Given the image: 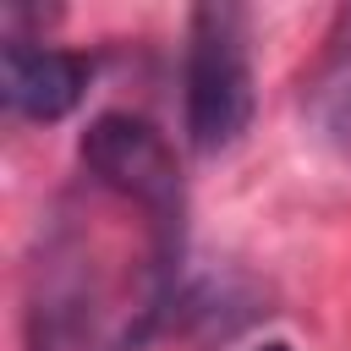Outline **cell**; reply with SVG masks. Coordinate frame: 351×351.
Here are the masks:
<instances>
[{
  "instance_id": "cell-4",
  "label": "cell",
  "mask_w": 351,
  "mask_h": 351,
  "mask_svg": "<svg viewBox=\"0 0 351 351\" xmlns=\"http://www.w3.org/2000/svg\"><path fill=\"white\" fill-rule=\"evenodd\" d=\"M252 351H291V346H285V340H258Z\"/></svg>"
},
{
  "instance_id": "cell-2",
  "label": "cell",
  "mask_w": 351,
  "mask_h": 351,
  "mask_svg": "<svg viewBox=\"0 0 351 351\" xmlns=\"http://www.w3.org/2000/svg\"><path fill=\"white\" fill-rule=\"evenodd\" d=\"M77 159L88 170V181L132 208L148 214L159 247L170 258H181V214H186V192H181V165L176 148L165 143V132L132 110H104L88 121Z\"/></svg>"
},
{
  "instance_id": "cell-3",
  "label": "cell",
  "mask_w": 351,
  "mask_h": 351,
  "mask_svg": "<svg viewBox=\"0 0 351 351\" xmlns=\"http://www.w3.org/2000/svg\"><path fill=\"white\" fill-rule=\"evenodd\" d=\"M93 82V60L77 49H55L44 38H5L0 49V99L22 121H60L82 104Z\"/></svg>"
},
{
  "instance_id": "cell-1",
  "label": "cell",
  "mask_w": 351,
  "mask_h": 351,
  "mask_svg": "<svg viewBox=\"0 0 351 351\" xmlns=\"http://www.w3.org/2000/svg\"><path fill=\"white\" fill-rule=\"evenodd\" d=\"M258 110L247 16L236 5H197L186 16V55H181V121L197 154H230Z\"/></svg>"
}]
</instances>
